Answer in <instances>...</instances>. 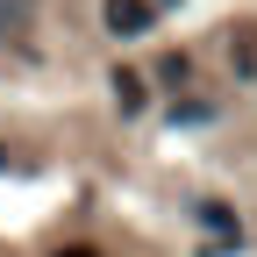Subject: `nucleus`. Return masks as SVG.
<instances>
[{
  "mask_svg": "<svg viewBox=\"0 0 257 257\" xmlns=\"http://www.w3.org/2000/svg\"><path fill=\"white\" fill-rule=\"evenodd\" d=\"M107 29L114 36H150V0H107Z\"/></svg>",
  "mask_w": 257,
  "mask_h": 257,
  "instance_id": "1",
  "label": "nucleus"
},
{
  "mask_svg": "<svg viewBox=\"0 0 257 257\" xmlns=\"http://www.w3.org/2000/svg\"><path fill=\"white\" fill-rule=\"evenodd\" d=\"M114 100H121V114H136V107L150 100V79H143V72H114Z\"/></svg>",
  "mask_w": 257,
  "mask_h": 257,
  "instance_id": "2",
  "label": "nucleus"
},
{
  "mask_svg": "<svg viewBox=\"0 0 257 257\" xmlns=\"http://www.w3.org/2000/svg\"><path fill=\"white\" fill-rule=\"evenodd\" d=\"M29 8H36V0H0V36H15V29H29Z\"/></svg>",
  "mask_w": 257,
  "mask_h": 257,
  "instance_id": "3",
  "label": "nucleus"
},
{
  "mask_svg": "<svg viewBox=\"0 0 257 257\" xmlns=\"http://www.w3.org/2000/svg\"><path fill=\"white\" fill-rule=\"evenodd\" d=\"M236 64L257 72V29H250V22H236Z\"/></svg>",
  "mask_w": 257,
  "mask_h": 257,
  "instance_id": "4",
  "label": "nucleus"
},
{
  "mask_svg": "<svg viewBox=\"0 0 257 257\" xmlns=\"http://www.w3.org/2000/svg\"><path fill=\"white\" fill-rule=\"evenodd\" d=\"M57 257H100V250H86V243H64V250H57Z\"/></svg>",
  "mask_w": 257,
  "mask_h": 257,
  "instance_id": "5",
  "label": "nucleus"
}]
</instances>
